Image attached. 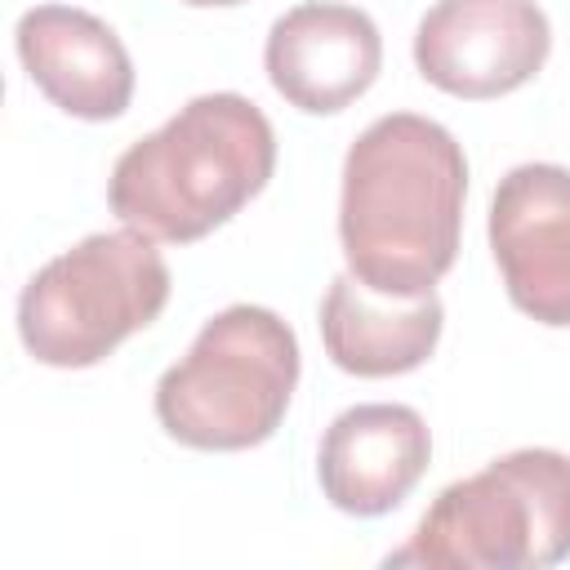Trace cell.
Listing matches in <instances>:
<instances>
[{
  "mask_svg": "<svg viewBox=\"0 0 570 570\" xmlns=\"http://www.w3.org/2000/svg\"><path fill=\"white\" fill-rule=\"evenodd\" d=\"M468 196L459 138L419 116L387 111L343 156L338 240L347 272L387 298L432 294L454 267Z\"/></svg>",
  "mask_w": 570,
  "mask_h": 570,
  "instance_id": "obj_1",
  "label": "cell"
},
{
  "mask_svg": "<svg viewBox=\"0 0 570 570\" xmlns=\"http://www.w3.org/2000/svg\"><path fill=\"white\" fill-rule=\"evenodd\" d=\"M31 85L76 120H116L134 98V62L125 40L89 9L36 4L13 27Z\"/></svg>",
  "mask_w": 570,
  "mask_h": 570,
  "instance_id": "obj_10",
  "label": "cell"
},
{
  "mask_svg": "<svg viewBox=\"0 0 570 570\" xmlns=\"http://www.w3.org/2000/svg\"><path fill=\"white\" fill-rule=\"evenodd\" d=\"M445 307L432 294L387 298L361 285L352 272L334 276L321 298L325 356L356 379H392L419 370L441 343Z\"/></svg>",
  "mask_w": 570,
  "mask_h": 570,
  "instance_id": "obj_11",
  "label": "cell"
},
{
  "mask_svg": "<svg viewBox=\"0 0 570 570\" xmlns=\"http://www.w3.org/2000/svg\"><path fill=\"white\" fill-rule=\"evenodd\" d=\"M548 13L534 0H436L414 27V67L454 98H499L543 71Z\"/></svg>",
  "mask_w": 570,
  "mask_h": 570,
  "instance_id": "obj_6",
  "label": "cell"
},
{
  "mask_svg": "<svg viewBox=\"0 0 570 570\" xmlns=\"http://www.w3.org/2000/svg\"><path fill=\"white\" fill-rule=\"evenodd\" d=\"M432 463V432L414 405L365 401L343 410L316 450L325 499L347 517H383L410 499Z\"/></svg>",
  "mask_w": 570,
  "mask_h": 570,
  "instance_id": "obj_9",
  "label": "cell"
},
{
  "mask_svg": "<svg viewBox=\"0 0 570 570\" xmlns=\"http://www.w3.org/2000/svg\"><path fill=\"white\" fill-rule=\"evenodd\" d=\"M485 232L512 307L548 330H570V169L552 160L508 169Z\"/></svg>",
  "mask_w": 570,
  "mask_h": 570,
  "instance_id": "obj_7",
  "label": "cell"
},
{
  "mask_svg": "<svg viewBox=\"0 0 570 570\" xmlns=\"http://www.w3.org/2000/svg\"><path fill=\"white\" fill-rule=\"evenodd\" d=\"M169 303V263L138 227L94 232L53 254L18 294V338L53 370H89Z\"/></svg>",
  "mask_w": 570,
  "mask_h": 570,
  "instance_id": "obj_5",
  "label": "cell"
},
{
  "mask_svg": "<svg viewBox=\"0 0 570 570\" xmlns=\"http://www.w3.org/2000/svg\"><path fill=\"white\" fill-rule=\"evenodd\" d=\"M276 169V134L258 102L218 89L183 102L160 129L129 142L107 178L125 227L191 245L240 214Z\"/></svg>",
  "mask_w": 570,
  "mask_h": 570,
  "instance_id": "obj_2",
  "label": "cell"
},
{
  "mask_svg": "<svg viewBox=\"0 0 570 570\" xmlns=\"http://www.w3.org/2000/svg\"><path fill=\"white\" fill-rule=\"evenodd\" d=\"M298 370L294 330L272 307L232 303L160 374L156 419L187 450H254L285 423Z\"/></svg>",
  "mask_w": 570,
  "mask_h": 570,
  "instance_id": "obj_3",
  "label": "cell"
},
{
  "mask_svg": "<svg viewBox=\"0 0 570 570\" xmlns=\"http://www.w3.org/2000/svg\"><path fill=\"white\" fill-rule=\"evenodd\" d=\"M263 67L289 107L307 116H334L379 80L383 36L356 4L307 0L272 22Z\"/></svg>",
  "mask_w": 570,
  "mask_h": 570,
  "instance_id": "obj_8",
  "label": "cell"
},
{
  "mask_svg": "<svg viewBox=\"0 0 570 570\" xmlns=\"http://www.w3.org/2000/svg\"><path fill=\"white\" fill-rule=\"evenodd\" d=\"M543 570L570 561V454L525 445L450 481L387 566Z\"/></svg>",
  "mask_w": 570,
  "mask_h": 570,
  "instance_id": "obj_4",
  "label": "cell"
},
{
  "mask_svg": "<svg viewBox=\"0 0 570 570\" xmlns=\"http://www.w3.org/2000/svg\"><path fill=\"white\" fill-rule=\"evenodd\" d=\"M191 9H227V4H240V0H183Z\"/></svg>",
  "mask_w": 570,
  "mask_h": 570,
  "instance_id": "obj_12",
  "label": "cell"
}]
</instances>
